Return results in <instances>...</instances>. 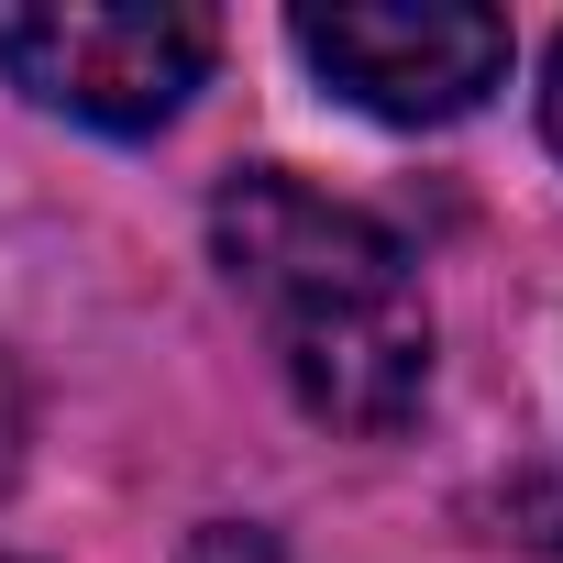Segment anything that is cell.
Returning <instances> with one entry per match:
<instances>
[{
  "label": "cell",
  "mask_w": 563,
  "mask_h": 563,
  "mask_svg": "<svg viewBox=\"0 0 563 563\" xmlns=\"http://www.w3.org/2000/svg\"><path fill=\"white\" fill-rule=\"evenodd\" d=\"M188 563H276V552H265V530H210Z\"/></svg>",
  "instance_id": "5"
},
{
  "label": "cell",
  "mask_w": 563,
  "mask_h": 563,
  "mask_svg": "<svg viewBox=\"0 0 563 563\" xmlns=\"http://www.w3.org/2000/svg\"><path fill=\"white\" fill-rule=\"evenodd\" d=\"M221 276L265 321L299 409L332 431H398L431 387V299L387 221L321 199L288 166H243L210 199Z\"/></svg>",
  "instance_id": "1"
},
{
  "label": "cell",
  "mask_w": 563,
  "mask_h": 563,
  "mask_svg": "<svg viewBox=\"0 0 563 563\" xmlns=\"http://www.w3.org/2000/svg\"><path fill=\"white\" fill-rule=\"evenodd\" d=\"M299 56L376 122H464L508 78V23L464 0H332L288 23Z\"/></svg>",
  "instance_id": "3"
},
{
  "label": "cell",
  "mask_w": 563,
  "mask_h": 563,
  "mask_svg": "<svg viewBox=\"0 0 563 563\" xmlns=\"http://www.w3.org/2000/svg\"><path fill=\"white\" fill-rule=\"evenodd\" d=\"M23 442H34V398H23V365L0 354V486L23 475Z\"/></svg>",
  "instance_id": "4"
},
{
  "label": "cell",
  "mask_w": 563,
  "mask_h": 563,
  "mask_svg": "<svg viewBox=\"0 0 563 563\" xmlns=\"http://www.w3.org/2000/svg\"><path fill=\"white\" fill-rule=\"evenodd\" d=\"M0 67L100 133L166 122L210 67V12L177 0H0Z\"/></svg>",
  "instance_id": "2"
},
{
  "label": "cell",
  "mask_w": 563,
  "mask_h": 563,
  "mask_svg": "<svg viewBox=\"0 0 563 563\" xmlns=\"http://www.w3.org/2000/svg\"><path fill=\"white\" fill-rule=\"evenodd\" d=\"M541 122H552V155H563V45H552V78H541Z\"/></svg>",
  "instance_id": "6"
}]
</instances>
